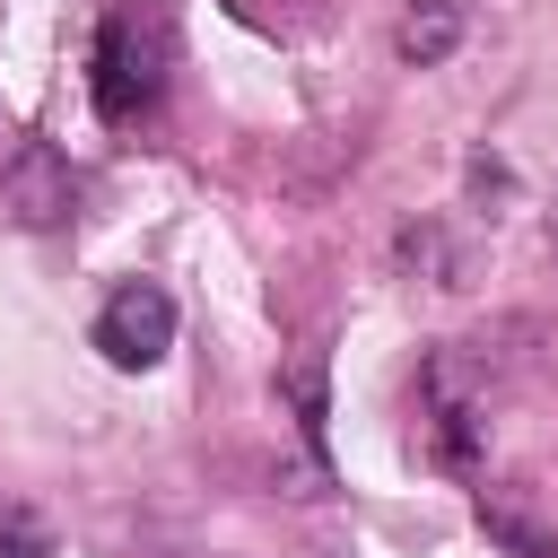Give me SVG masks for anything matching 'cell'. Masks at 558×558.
<instances>
[{"instance_id": "1", "label": "cell", "mask_w": 558, "mask_h": 558, "mask_svg": "<svg viewBox=\"0 0 558 558\" xmlns=\"http://www.w3.org/2000/svg\"><path fill=\"white\" fill-rule=\"evenodd\" d=\"M166 70H174V17H166V0H122V9H105V26H96V113H105V122L157 113Z\"/></svg>"}, {"instance_id": "2", "label": "cell", "mask_w": 558, "mask_h": 558, "mask_svg": "<svg viewBox=\"0 0 558 558\" xmlns=\"http://www.w3.org/2000/svg\"><path fill=\"white\" fill-rule=\"evenodd\" d=\"M78 209V174L52 140H17V157L0 166V218L9 227H61Z\"/></svg>"}, {"instance_id": "3", "label": "cell", "mask_w": 558, "mask_h": 558, "mask_svg": "<svg viewBox=\"0 0 558 558\" xmlns=\"http://www.w3.org/2000/svg\"><path fill=\"white\" fill-rule=\"evenodd\" d=\"M96 349H105L113 366H157V357L174 349V296H166L157 279L113 288L105 314H96Z\"/></svg>"}, {"instance_id": "4", "label": "cell", "mask_w": 558, "mask_h": 558, "mask_svg": "<svg viewBox=\"0 0 558 558\" xmlns=\"http://www.w3.org/2000/svg\"><path fill=\"white\" fill-rule=\"evenodd\" d=\"M480 410H488V401L462 392V366H453V357H427V427H436V453H445L453 471H471V453H480V436H488Z\"/></svg>"}, {"instance_id": "5", "label": "cell", "mask_w": 558, "mask_h": 558, "mask_svg": "<svg viewBox=\"0 0 558 558\" xmlns=\"http://www.w3.org/2000/svg\"><path fill=\"white\" fill-rule=\"evenodd\" d=\"M453 44H462V0H410L401 9V61L436 70Z\"/></svg>"}, {"instance_id": "6", "label": "cell", "mask_w": 558, "mask_h": 558, "mask_svg": "<svg viewBox=\"0 0 558 558\" xmlns=\"http://www.w3.org/2000/svg\"><path fill=\"white\" fill-rule=\"evenodd\" d=\"M401 262H427V270H436V288H462V262H453V244H445V227H436V218L401 227Z\"/></svg>"}, {"instance_id": "7", "label": "cell", "mask_w": 558, "mask_h": 558, "mask_svg": "<svg viewBox=\"0 0 558 558\" xmlns=\"http://www.w3.org/2000/svg\"><path fill=\"white\" fill-rule=\"evenodd\" d=\"M288 401H296V427H305V445L323 453V418H331V410H323V357H296V366H288Z\"/></svg>"}, {"instance_id": "8", "label": "cell", "mask_w": 558, "mask_h": 558, "mask_svg": "<svg viewBox=\"0 0 558 558\" xmlns=\"http://www.w3.org/2000/svg\"><path fill=\"white\" fill-rule=\"evenodd\" d=\"M480 523H488L514 558H558V549H549V532H532V523H523V514H506V506H480Z\"/></svg>"}, {"instance_id": "9", "label": "cell", "mask_w": 558, "mask_h": 558, "mask_svg": "<svg viewBox=\"0 0 558 558\" xmlns=\"http://www.w3.org/2000/svg\"><path fill=\"white\" fill-rule=\"evenodd\" d=\"M0 558H52V541L35 523H0Z\"/></svg>"}]
</instances>
